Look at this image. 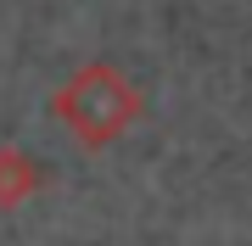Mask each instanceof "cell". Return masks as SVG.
Segmentation results:
<instances>
[{"instance_id": "obj_1", "label": "cell", "mask_w": 252, "mask_h": 246, "mask_svg": "<svg viewBox=\"0 0 252 246\" xmlns=\"http://www.w3.org/2000/svg\"><path fill=\"white\" fill-rule=\"evenodd\" d=\"M51 118L79 140L84 151H107L146 118V90L112 62H84L79 73L51 95Z\"/></svg>"}, {"instance_id": "obj_2", "label": "cell", "mask_w": 252, "mask_h": 246, "mask_svg": "<svg viewBox=\"0 0 252 246\" xmlns=\"http://www.w3.org/2000/svg\"><path fill=\"white\" fill-rule=\"evenodd\" d=\"M39 185H45V168L23 146H0V213H17L23 201H34Z\"/></svg>"}]
</instances>
